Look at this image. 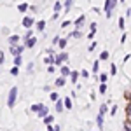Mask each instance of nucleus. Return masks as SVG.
Masks as SVG:
<instances>
[{
    "instance_id": "obj_1",
    "label": "nucleus",
    "mask_w": 131,
    "mask_h": 131,
    "mask_svg": "<svg viewBox=\"0 0 131 131\" xmlns=\"http://www.w3.org/2000/svg\"><path fill=\"white\" fill-rule=\"evenodd\" d=\"M18 94H19V89L16 88V86H12L7 93V107L9 108H14V105H16V101H18Z\"/></svg>"
},
{
    "instance_id": "obj_2",
    "label": "nucleus",
    "mask_w": 131,
    "mask_h": 131,
    "mask_svg": "<svg viewBox=\"0 0 131 131\" xmlns=\"http://www.w3.org/2000/svg\"><path fill=\"white\" fill-rule=\"evenodd\" d=\"M117 4H119V0H105L103 12H105V14H110V12H114V9L117 7Z\"/></svg>"
},
{
    "instance_id": "obj_3",
    "label": "nucleus",
    "mask_w": 131,
    "mask_h": 131,
    "mask_svg": "<svg viewBox=\"0 0 131 131\" xmlns=\"http://www.w3.org/2000/svg\"><path fill=\"white\" fill-rule=\"evenodd\" d=\"M25 49H28V47H26V44H18V46H12V47H9V52L12 54V56H21Z\"/></svg>"
},
{
    "instance_id": "obj_4",
    "label": "nucleus",
    "mask_w": 131,
    "mask_h": 131,
    "mask_svg": "<svg viewBox=\"0 0 131 131\" xmlns=\"http://www.w3.org/2000/svg\"><path fill=\"white\" fill-rule=\"evenodd\" d=\"M68 52L67 51H61L60 54H56V67H61V65H65L67 61H68Z\"/></svg>"
},
{
    "instance_id": "obj_5",
    "label": "nucleus",
    "mask_w": 131,
    "mask_h": 131,
    "mask_svg": "<svg viewBox=\"0 0 131 131\" xmlns=\"http://www.w3.org/2000/svg\"><path fill=\"white\" fill-rule=\"evenodd\" d=\"M33 25H35V19H33L31 16H28V14L21 19V26H23V28H26V30H30Z\"/></svg>"
},
{
    "instance_id": "obj_6",
    "label": "nucleus",
    "mask_w": 131,
    "mask_h": 131,
    "mask_svg": "<svg viewBox=\"0 0 131 131\" xmlns=\"http://www.w3.org/2000/svg\"><path fill=\"white\" fill-rule=\"evenodd\" d=\"M21 42H23V37H19V35H9V37H7V44H9V47L18 46V44H21Z\"/></svg>"
},
{
    "instance_id": "obj_7",
    "label": "nucleus",
    "mask_w": 131,
    "mask_h": 131,
    "mask_svg": "<svg viewBox=\"0 0 131 131\" xmlns=\"http://www.w3.org/2000/svg\"><path fill=\"white\" fill-rule=\"evenodd\" d=\"M84 23H86V14H81V16L77 18V19L73 21V26H75L77 30H81L82 26H84Z\"/></svg>"
},
{
    "instance_id": "obj_8",
    "label": "nucleus",
    "mask_w": 131,
    "mask_h": 131,
    "mask_svg": "<svg viewBox=\"0 0 131 131\" xmlns=\"http://www.w3.org/2000/svg\"><path fill=\"white\" fill-rule=\"evenodd\" d=\"M46 26H47V21H46V19H40V21H37V23H35V30L39 31V33H44Z\"/></svg>"
},
{
    "instance_id": "obj_9",
    "label": "nucleus",
    "mask_w": 131,
    "mask_h": 131,
    "mask_svg": "<svg viewBox=\"0 0 131 131\" xmlns=\"http://www.w3.org/2000/svg\"><path fill=\"white\" fill-rule=\"evenodd\" d=\"M60 73H61V77H70V73H72V70H70V67L68 65H61L60 67Z\"/></svg>"
},
{
    "instance_id": "obj_10",
    "label": "nucleus",
    "mask_w": 131,
    "mask_h": 131,
    "mask_svg": "<svg viewBox=\"0 0 131 131\" xmlns=\"http://www.w3.org/2000/svg\"><path fill=\"white\" fill-rule=\"evenodd\" d=\"M73 7V0H63V12H70V9Z\"/></svg>"
},
{
    "instance_id": "obj_11",
    "label": "nucleus",
    "mask_w": 131,
    "mask_h": 131,
    "mask_svg": "<svg viewBox=\"0 0 131 131\" xmlns=\"http://www.w3.org/2000/svg\"><path fill=\"white\" fill-rule=\"evenodd\" d=\"M18 10H19L21 14H26V12L30 10V5H28L26 2H21V4H18Z\"/></svg>"
},
{
    "instance_id": "obj_12",
    "label": "nucleus",
    "mask_w": 131,
    "mask_h": 131,
    "mask_svg": "<svg viewBox=\"0 0 131 131\" xmlns=\"http://www.w3.org/2000/svg\"><path fill=\"white\" fill-rule=\"evenodd\" d=\"M79 77H81V72H77V70H72V73H70V82L72 84H77V81H79Z\"/></svg>"
},
{
    "instance_id": "obj_13",
    "label": "nucleus",
    "mask_w": 131,
    "mask_h": 131,
    "mask_svg": "<svg viewBox=\"0 0 131 131\" xmlns=\"http://www.w3.org/2000/svg\"><path fill=\"white\" fill-rule=\"evenodd\" d=\"M63 108H65V103H63V98H61L60 101L54 103V110H56V114H63Z\"/></svg>"
},
{
    "instance_id": "obj_14",
    "label": "nucleus",
    "mask_w": 131,
    "mask_h": 131,
    "mask_svg": "<svg viewBox=\"0 0 131 131\" xmlns=\"http://www.w3.org/2000/svg\"><path fill=\"white\" fill-rule=\"evenodd\" d=\"M54 86H56V88H65V86H67V77H58V79L54 81Z\"/></svg>"
},
{
    "instance_id": "obj_15",
    "label": "nucleus",
    "mask_w": 131,
    "mask_h": 131,
    "mask_svg": "<svg viewBox=\"0 0 131 131\" xmlns=\"http://www.w3.org/2000/svg\"><path fill=\"white\" fill-rule=\"evenodd\" d=\"M44 108V103H33L30 107V112H33V114H39V112Z\"/></svg>"
},
{
    "instance_id": "obj_16",
    "label": "nucleus",
    "mask_w": 131,
    "mask_h": 131,
    "mask_svg": "<svg viewBox=\"0 0 131 131\" xmlns=\"http://www.w3.org/2000/svg\"><path fill=\"white\" fill-rule=\"evenodd\" d=\"M91 72H93L94 75H100V60L93 61V68H91Z\"/></svg>"
},
{
    "instance_id": "obj_17",
    "label": "nucleus",
    "mask_w": 131,
    "mask_h": 131,
    "mask_svg": "<svg viewBox=\"0 0 131 131\" xmlns=\"http://www.w3.org/2000/svg\"><path fill=\"white\" fill-rule=\"evenodd\" d=\"M108 91V86H107V82H100V88H98V93H100L101 96H105V93Z\"/></svg>"
},
{
    "instance_id": "obj_18",
    "label": "nucleus",
    "mask_w": 131,
    "mask_h": 131,
    "mask_svg": "<svg viewBox=\"0 0 131 131\" xmlns=\"http://www.w3.org/2000/svg\"><path fill=\"white\" fill-rule=\"evenodd\" d=\"M96 126H98V131H103V128H105L103 126V115H100V114L96 115Z\"/></svg>"
},
{
    "instance_id": "obj_19",
    "label": "nucleus",
    "mask_w": 131,
    "mask_h": 131,
    "mask_svg": "<svg viewBox=\"0 0 131 131\" xmlns=\"http://www.w3.org/2000/svg\"><path fill=\"white\" fill-rule=\"evenodd\" d=\"M63 103H65V110H72V108H73L72 98H63Z\"/></svg>"
},
{
    "instance_id": "obj_20",
    "label": "nucleus",
    "mask_w": 131,
    "mask_h": 131,
    "mask_svg": "<svg viewBox=\"0 0 131 131\" xmlns=\"http://www.w3.org/2000/svg\"><path fill=\"white\" fill-rule=\"evenodd\" d=\"M98 114H100V115H103V117H105V115H107V114H110V110H108V107H107V105H105V103H101V105H100V112H98Z\"/></svg>"
},
{
    "instance_id": "obj_21",
    "label": "nucleus",
    "mask_w": 131,
    "mask_h": 131,
    "mask_svg": "<svg viewBox=\"0 0 131 131\" xmlns=\"http://www.w3.org/2000/svg\"><path fill=\"white\" fill-rule=\"evenodd\" d=\"M44 61H46V65H56V56H51V54H47V56L44 58Z\"/></svg>"
},
{
    "instance_id": "obj_22",
    "label": "nucleus",
    "mask_w": 131,
    "mask_h": 131,
    "mask_svg": "<svg viewBox=\"0 0 131 131\" xmlns=\"http://www.w3.org/2000/svg\"><path fill=\"white\" fill-rule=\"evenodd\" d=\"M108 58H110V54H108V51H107V49H105V51H101V52H100V56H98V60H100V61H107Z\"/></svg>"
},
{
    "instance_id": "obj_23",
    "label": "nucleus",
    "mask_w": 131,
    "mask_h": 131,
    "mask_svg": "<svg viewBox=\"0 0 131 131\" xmlns=\"http://www.w3.org/2000/svg\"><path fill=\"white\" fill-rule=\"evenodd\" d=\"M81 37H82V31H81V30H77V28L72 31L70 35H68V39H81Z\"/></svg>"
},
{
    "instance_id": "obj_24",
    "label": "nucleus",
    "mask_w": 131,
    "mask_h": 131,
    "mask_svg": "<svg viewBox=\"0 0 131 131\" xmlns=\"http://www.w3.org/2000/svg\"><path fill=\"white\" fill-rule=\"evenodd\" d=\"M49 100H51V101H54V103H56V101H60L61 98H60V94H58L56 91H51V93H49Z\"/></svg>"
},
{
    "instance_id": "obj_25",
    "label": "nucleus",
    "mask_w": 131,
    "mask_h": 131,
    "mask_svg": "<svg viewBox=\"0 0 131 131\" xmlns=\"http://www.w3.org/2000/svg\"><path fill=\"white\" fill-rule=\"evenodd\" d=\"M61 9H63V2L56 0V2H54V5H52V10H54V12H61Z\"/></svg>"
},
{
    "instance_id": "obj_26",
    "label": "nucleus",
    "mask_w": 131,
    "mask_h": 131,
    "mask_svg": "<svg viewBox=\"0 0 131 131\" xmlns=\"http://www.w3.org/2000/svg\"><path fill=\"white\" fill-rule=\"evenodd\" d=\"M25 44H26V47H28V49H33V47H35V44H37V39H35V37H31V39H28Z\"/></svg>"
},
{
    "instance_id": "obj_27",
    "label": "nucleus",
    "mask_w": 131,
    "mask_h": 131,
    "mask_svg": "<svg viewBox=\"0 0 131 131\" xmlns=\"http://www.w3.org/2000/svg\"><path fill=\"white\" fill-rule=\"evenodd\" d=\"M37 115H39V117H40V119H44V117H47V115H49V108H47V107H46V105H44V108H42V110L39 112V114H37Z\"/></svg>"
},
{
    "instance_id": "obj_28",
    "label": "nucleus",
    "mask_w": 131,
    "mask_h": 131,
    "mask_svg": "<svg viewBox=\"0 0 131 131\" xmlns=\"http://www.w3.org/2000/svg\"><path fill=\"white\" fill-rule=\"evenodd\" d=\"M108 81V73L107 72H100V75H98V82H107Z\"/></svg>"
},
{
    "instance_id": "obj_29",
    "label": "nucleus",
    "mask_w": 131,
    "mask_h": 131,
    "mask_svg": "<svg viewBox=\"0 0 131 131\" xmlns=\"http://www.w3.org/2000/svg\"><path fill=\"white\" fill-rule=\"evenodd\" d=\"M117 26H119V30H121V31L126 30V18H119V23H117Z\"/></svg>"
},
{
    "instance_id": "obj_30",
    "label": "nucleus",
    "mask_w": 131,
    "mask_h": 131,
    "mask_svg": "<svg viewBox=\"0 0 131 131\" xmlns=\"http://www.w3.org/2000/svg\"><path fill=\"white\" fill-rule=\"evenodd\" d=\"M31 37H33V30L30 28V30H26V31H25V35H23V42H26L28 39H31Z\"/></svg>"
},
{
    "instance_id": "obj_31",
    "label": "nucleus",
    "mask_w": 131,
    "mask_h": 131,
    "mask_svg": "<svg viewBox=\"0 0 131 131\" xmlns=\"http://www.w3.org/2000/svg\"><path fill=\"white\" fill-rule=\"evenodd\" d=\"M44 124L46 126H49V124H54V115H47V117H44Z\"/></svg>"
},
{
    "instance_id": "obj_32",
    "label": "nucleus",
    "mask_w": 131,
    "mask_h": 131,
    "mask_svg": "<svg viewBox=\"0 0 131 131\" xmlns=\"http://www.w3.org/2000/svg\"><path fill=\"white\" fill-rule=\"evenodd\" d=\"M9 73L12 75V77H18V75H19V67H12V68L9 70Z\"/></svg>"
},
{
    "instance_id": "obj_33",
    "label": "nucleus",
    "mask_w": 131,
    "mask_h": 131,
    "mask_svg": "<svg viewBox=\"0 0 131 131\" xmlns=\"http://www.w3.org/2000/svg\"><path fill=\"white\" fill-rule=\"evenodd\" d=\"M67 44H68V39H61V40H60V44H58V47H60L61 51H65Z\"/></svg>"
},
{
    "instance_id": "obj_34",
    "label": "nucleus",
    "mask_w": 131,
    "mask_h": 131,
    "mask_svg": "<svg viewBox=\"0 0 131 131\" xmlns=\"http://www.w3.org/2000/svg\"><path fill=\"white\" fill-rule=\"evenodd\" d=\"M23 63V56H14V67H21Z\"/></svg>"
},
{
    "instance_id": "obj_35",
    "label": "nucleus",
    "mask_w": 131,
    "mask_h": 131,
    "mask_svg": "<svg viewBox=\"0 0 131 131\" xmlns=\"http://www.w3.org/2000/svg\"><path fill=\"white\" fill-rule=\"evenodd\" d=\"M117 112H119V107H117V105H114V107L110 108V115H112V117H115V115H117Z\"/></svg>"
},
{
    "instance_id": "obj_36",
    "label": "nucleus",
    "mask_w": 131,
    "mask_h": 131,
    "mask_svg": "<svg viewBox=\"0 0 131 131\" xmlns=\"http://www.w3.org/2000/svg\"><path fill=\"white\" fill-rule=\"evenodd\" d=\"M96 46H98V42H94V40H93V42L89 44V46H88V51H89V52H93V51L96 49Z\"/></svg>"
},
{
    "instance_id": "obj_37",
    "label": "nucleus",
    "mask_w": 131,
    "mask_h": 131,
    "mask_svg": "<svg viewBox=\"0 0 131 131\" xmlns=\"http://www.w3.org/2000/svg\"><path fill=\"white\" fill-rule=\"evenodd\" d=\"M110 75H117V65H115V63L110 65Z\"/></svg>"
},
{
    "instance_id": "obj_38",
    "label": "nucleus",
    "mask_w": 131,
    "mask_h": 131,
    "mask_svg": "<svg viewBox=\"0 0 131 131\" xmlns=\"http://www.w3.org/2000/svg\"><path fill=\"white\" fill-rule=\"evenodd\" d=\"M126 117H128V121H131V101L128 103V108H126Z\"/></svg>"
},
{
    "instance_id": "obj_39",
    "label": "nucleus",
    "mask_w": 131,
    "mask_h": 131,
    "mask_svg": "<svg viewBox=\"0 0 131 131\" xmlns=\"http://www.w3.org/2000/svg\"><path fill=\"white\" fill-rule=\"evenodd\" d=\"M81 77L82 79H89V70H81Z\"/></svg>"
},
{
    "instance_id": "obj_40",
    "label": "nucleus",
    "mask_w": 131,
    "mask_h": 131,
    "mask_svg": "<svg viewBox=\"0 0 131 131\" xmlns=\"http://www.w3.org/2000/svg\"><path fill=\"white\" fill-rule=\"evenodd\" d=\"M56 72V65H47V73H54Z\"/></svg>"
},
{
    "instance_id": "obj_41",
    "label": "nucleus",
    "mask_w": 131,
    "mask_h": 131,
    "mask_svg": "<svg viewBox=\"0 0 131 131\" xmlns=\"http://www.w3.org/2000/svg\"><path fill=\"white\" fill-rule=\"evenodd\" d=\"M4 63H5V52L0 51V65H4Z\"/></svg>"
},
{
    "instance_id": "obj_42",
    "label": "nucleus",
    "mask_w": 131,
    "mask_h": 131,
    "mask_svg": "<svg viewBox=\"0 0 131 131\" xmlns=\"http://www.w3.org/2000/svg\"><path fill=\"white\" fill-rule=\"evenodd\" d=\"M33 67H35V65H33V61H31V63H28V68H26V73H31V72H33Z\"/></svg>"
},
{
    "instance_id": "obj_43",
    "label": "nucleus",
    "mask_w": 131,
    "mask_h": 131,
    "mask_svg": "<svg viewBox=\"0 0 131 131\" xmlns=\"http://www.w3.org/2000/svg\"><path fill=\"white\" fill-rule=\"evenodd\" d=\"M96 26H98V23H96V21H93V23H91V26H89V30L91 31H96Z\"/></svg>"
},
{
    "instance_id": "obj_44",
    "label": "nucleus",
    "mask_w": 131,
    "mask_h": 131,
    "mask_svg": "<svg viewBox=\"0 0 131 131\" xmlns=\"http://www.w3.org/2000/svg\"><path fill=\"white\" fill-rule=\"evenodd\" d=\"M70 25H73L72 21H63V23H61V28H67V26H70Z\"/></svg>"
},
{
    "instance_id": "obj_45",
    "label": "nucleus",
    "mask_w": 131,
    "mask_h": 131,
    "mask_svg": "<svg viewBox=\"0 0 131 131\" xmlns=\"http://www.w3.org/2000/svg\"><path fill=\"white\" fill-rule=\"evenodd\" d=\"M94 35H96V31H91V30H89V33H88V39H89V40H93V39H94Z\"/></svg>"
},
{
    "instance_id": "obj_46",
    "label": "nucleus",
    "mask_w": 131,
    "mask_h": 131,
    "mask_svg": "<svg viewBox=\"0 0 131 131\" xmlns=\"http://www.w3.org/2000/svg\"><path fill=\"white\" fill-rule=\"evenodd\" d=\"M46 131H56V126H54V124H49V126L46 128Z\"/></svg>"
},
{
    "instance_id": "obj_47",
    "label": "nucleus",
    "mask_w": 131,
    "mask_h": 131,
    "mask_svg": "<svg viewBox=\"0 0 131 131\" xmlns=\"http://www.w3.org/2000/svg\"><path fill=\"white\" fill-rule=\"evenodd\" d=\"M124 129L131 131V121H126V124H124Z\"/></svg>"
},
{
    "instance_id": "obj_48",
    "label": "nucleus",
    "mask_w": 131,
    "mask_h": 131,
    "mask_svg": "<svg viewBox=\"0 0 131 131\" xmlns=\"http://www.w3.org/2000/svg\"><path fill=\"white\" fill-rule=\"evenodd\" d=\"M126 39H128V35H126V33H122V35H121V44H124Z\"/></svg>"
},
{
    "instance_id": "obj_49",
    "label": "nucleus",
    "mask_w": 131,
    "mask_h": 131,
    "mask_svg": "<svg viewBox=\"0 0 131 131\" xmlns=\"http://www.w3.org/2000/svg\"><path fill=\"white\" fill-rule=\"evenodd\" d=\"M37 10H39L37 5H30V12H37Z\"/></svg>"
},
{
    "instance_id": "obj_50",
    "label": "nucleus",
    "mask_w": 131,
    "mask_h": 131,
    "mask_svg": "<svg viewBox=\"0 0 131 131\" xmlns=\"http://www.w3.org/2000/svg\"><path fill=\"white\" fill-rule=\"evenodd\" d=\"M58 18H60V12H54V14H52V18H51V19H52V21H56V19H58Z\"/></svg>"
},
{
    "instance_id": "obj_51",
    "label": "nucleus",
    "mask_w": 131,
    "mask_h": 131,
    "mask_svg": "<svg viewBox=\"0 0 131 131\" xmlns=\"http://www.w3.org/2000/svg\"><path fill=\"white\" fill-rule=\"evenodd\" d=\"M89 98H91V101H93V100H96V93H94V91H91V94H89Z\"/></svg>"
},
{
    "instance_id": "obj_52",
    "label": "nucleus",
    "mask_w": 131,
    "mask_h": 131,
    "mask_svg": "<svg viewBox=\"0 0 131 131\" xmlns=\"http://www.w3.org/2000/svg\"><path fill=\"white\" fill-rule=\"evenodd\" d=\"M2 33H4V35H5V33L9 35V28H7V26H2Z\"/></svg>"
},
{
    "instance_id": "obj_53",
    "label": "nucleus",
    "mask_w": 131,
    "mask_h": 131,
    "mask_svg": "<svg viewBox=\"0 0 131 131\" xmlns=\"http://www.w3.org/2000/svg\"><path fill=\"white\" fill-rule=\"evenodd\" d=\"M47 54H51V56H56V54H54V49H52V47H49V49H47Z\"/></svg>"
},
{
    "instance_id": "obj_54",
    "label": "nucleus",
    "mask_w": 131,
    "mask_h": 131,
    "mask_svg": "<svg viewBox=\"0 0 131 131\" xmlns=\"http://www.w3.org/2000/svg\"><path fill=\"white\" fill-rule=\"evenodd\" d=\"M126 18H131V7L126 9Z\"/></svg>"
},
{
    "instance_id": "obj_55",
    "label": "nucleus",
    "mask_w": 131,
    "mask_h": 131,
    "mask_svg": "<svg viewBox=\"0 0 131 131\" xmlns=\"http://www.w3.org/2000/svg\"><path fill=\"white\" fill-rule=\"evenodd\" d=\"M54 126H56V131H61V126H60V124H54Z\"/></svg>"
},
{
    "instance_id": "obj_56",
    "label": "nucleus",
    "mask_w": 131,
    "mask_h": 131,
    "mask_svg": "<svg viewBox=\"0 0 131 131\" xmlns=\"http://www.w3.org/2000/svg\"><path fill=\"white\" fill-rule=\"evenodd\" d=\"M119 2H121V4H124V2H126V0H119Z\"/></svg>"
},
{
    "instance_id": "obj_57",
    "label": "nucleus",
    "mask_w": 131,
    "mask_h": 131,
    "mask_svg": "<svg viewBox=\"0 0 131 131\" xmlns=\"http://www.w3.org/2000/svg\"><path fill=\"white\" fill-rule=\"evenodd\" d=\"M124 131H128V129H124Z\"/></svg>"
},
{
    "instance_id": "obj_58",
    "label": "nucleus",
    "mask_w": 131,
    "mask_h": 131,
    "mask_svg": "<svg viewBox=\"0 0 131 131\" xmlns=\"http://www.w3.org/2000/svg\"><path fill=\"white\" fill-rule=\"evenodd\" d=\"M91 131H93V129H91Z\"/></svg>"
}]
</instances>
